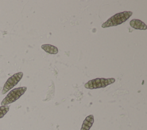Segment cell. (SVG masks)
I'll return each mask as SVG.
<instances>
[{"instance_id":"6da1fadb","label":"cell","mask_w":147,"mask_h":130,"mask_svg":"<svg viewBox=\"0 0 147 130\" xmlns=\"http://www.w3.org/2000/svg\"><path fill=\"white\" fill-rule=\"evenodd\" d=\"M133 14V12L130 11H124L115 14V15L109 18L106 22L101 25L102 28H106L111 26L119 25L127 20Z\"/></svg>"},{"instance_id":"7a4b0ae2","label":"cell","mask_w":147,"mask_h":130,"mask_svg":"<svg viewBox=\"0 0 147 130\" xmlns=\"http://www.w3.org/2000/svg\"><path fill=\"white\" fill-rule=\"evenodd\" d=\"M27 89L26 86H21L14 88L10 90L6 97L1 101V106L7 105L17 100L22 95L24 94Z\"/></svg>"},{"instance_id":"3957f363","label":"cell","mask_w":147,"mask_h":130,"mask_svg":"<svg viewBox=\"0 0 147 130\" xmlns=\"http://www.w3.org/2000/svg\"><path fill=\"white\" fill-rule=\"evenodd\" d=\"M115 81V79L114 78H96L87 81L84 84V87L89 89L105 88L114 83Z\"/></svg>"},{"instance_id":"277c9868","label":"cell","mask_w":147,"mask_h":130,"mask_svg":"<svg viewBox=\"0 0 147 130\" xmlns=\"http://www.w3.org/2000/svg\"><path fill=\"white\" fill-rule=\"evenodd\" d=\"M22 76L23 73L22 72H19L10 77L7 80L3 86L2 90V94H4L6 93L9 90L11 89L15 85H16L18 83V82L22 78Z\"/></svg>"},{"instance_id":"5b68a950","label":"cell","mask_w":147,"mask_h":130,"mask_svg":"<svg viewBox=\"0 0 147 130\" xmlns=\"http://www.w3.org/2000/svg\"><path fill=\"white\" fill-rule=\"evenodd\" d=\"M130 26L135 29L138 30H146V25L140 19H133L130 21Z\"/></svg>"},{"instance_id":"8992f818","label":"cell","mask_w":147,"mask_h":130,"mask_svg":"<svg viewBox=\"0 0 147 130\" xmlns=\"http://www.w3.org/2000/svg\"><path fill=\"white\" fill-rule=\"evenodd\" d=\"M94 116L90 115L87 116L83 122L80 130H89L94 123Z\"/></svg>"},{"instance_id":"52a82bcc","label":"cell","mask_w":147,"mask_h":130,"mask_svg":"<svg viewBox=\"0 0 147 130\" xmlns=\"http://www.w3.org/2000/svg\"><path fill=\"white\" fill-rule=\"evenodd\" d=\"M41 48L45 52L51 54H56L58 53L57 47L51 44H43L41 46Z\"/></svg>"},{"instance_id":"ba28073f","label":"cell","mask_w":147,"mask_h":130,"mask_svg":"<svg viewBox=\"0 0 147 130\" xmlns=\"http://www.w3.org/2000/svg\"><path fill=\"white\" fill-rule=\"evenodd\" d=\"M9 110V106L3 105L0 107V119L3 117V116L7 113Z\"/></svg>"}]
</instances>
